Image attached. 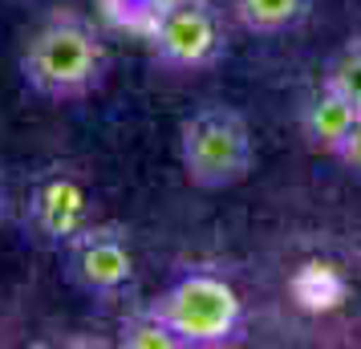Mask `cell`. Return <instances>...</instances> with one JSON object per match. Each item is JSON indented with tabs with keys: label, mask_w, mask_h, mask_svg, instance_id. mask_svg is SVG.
Masks as SVG:
<instances>
[{
	"label": "cell",
	"mask_w": 361,
	"mask_h": 349,
	"mask_svg": "<svg viewBox=\"0 0 361 349\" xmlns=\"http://www.w3.org/2000/svg\"><path fill=\"white\" fill-rule=\"evenodd\" d=\"M20 82L41 102H82L110 78V45L94 17L78 8H53L25 37L17 57Z\"/></svg>",
	"instance_id": "obj_1"
},
{
	"label": "cell",
	"mask_w": 361,
	"mask_h": 349,
	"mask_svg": "<svg viewBox=\"0 0 361 349\" xmlns=\"http://www.w3.org/2000/svg\"><path fill=\"white\" fill-rule=\"evenodd\" d=\"M329 159H337V163H341L345 171L361 175V114H357V122L349 126V134H345L341 142H337V150H333Z\"/></svg>",
	"instance_id": "obj_12"
},
{
	"label": "cell",
	"mask_w": 361,
	"mask_h": 349,
	"mask_svg": "<svg viewBox=\"0 0 361 349\" xmlns=\"http://www.w3.org/2000/svg\"><path fill=\"white\" fill-rule=\"evenodd\" d=\"M8 187H4V179H0V224H4V216H8Z\"/></svg>",
	"instance_id": "obj_13"
},
{
	"label": "cell",
	"mask_w": 361,
	"mask_h": 349,
	"mask_svg": "<svg viewBox=\"0 0 361 349\" xmlns=\"http://www.w3.org/2000/svg\"><path fill=\"white\" fill-rule=\"evenodd\" d=\"M179 163L187 183L203 187V191H228V187L244 183L256 163L247 118L219 102L199 106L179 126Z\"/></svg>",
	"instance_id": "obj_2"
},
{
	"label": "cell",
	"mask_w": 361,
	"mask_h": 349,
	"mask_svg": "<svg viewBox=\"0 0 361 349\" xmlns=\"http://www.w3.org/2000/svg\"><path fill=\"white\" fill-rule=\"evenodd\" d=\"M20 219H25L29 240H37L41 248L61 252L82 228L94 224V195L73 166H41L25 191Z\"/></svg>",
	"instance_id": "obj_6"
},
{
	"label": "cell",
	"mask_w": 361,
	"mask_h": 349,
	"mask_svg": "<svg viewBox=\"0 0 361 349\" xmlns=\"http://www.w3.org/2000/svg\"><path fill=\"white\" fill-rule=\"evenodd\" d=\"M118 345L122 349H187L183 337L166 325V317L150 300L130 309V313H122V321H118Z\"/></svg>",
	"instance_id": "obj_9"
},
{
	"label": "cell",
	"mask_w": 361,
	"mask_h": 349,
	"mask_svg": "<svg viewBox=\"0 0 361 349\" xmlns=\"http://www.w3.org/2000/svg\"><path fill=\"white\" fill-rule=\"evenodd\" d=\"M187 349H219L240 341L244 300L215 272H183L150 300Z\"/></svg>",
	"instance_id": "obj_3"
},
{
	"label": "cell",
	"mask_w": 361,
	"mask_h": 349,
	"mask_svg": "<svg viewBox=\"0 0 361 349\" xmlns=\"http://www.w3.org/2000/svg\"><path fill=\"white\" fill-rule=\"evenodd\" d=\"M147 45L150 61L166 73H203L224 61L228 25L215 0H171Z\"/></svg>",
	"instance_id": "obj_5"
},
{
	"label": "cell",
	"mask_w": 361,
	"mask_h": 349,
	"mask_svg": "<svg viewBox=\"0 0 361 349\" xmlns=\"http://www.w3.org/2000/svg\"><path fill=\"white\" fill-rule=\"evenodd\" d=\"M321 82L333 85V90L361 114V33H353L341 49L333 53V61L325 66Z\"/></svg>",
	"instance_id": "obj_11"
},
{
	"label": "cell",
	"mask_w": 361,
	"mask_h": 349,
	"mask_svg": "<svg viewBox=\"0 0 361 349\" xmlns=\"http://www.w3.org/2000/svg\"><path fill=\"white\" fill-rule=\"evenodd\" d=\"M61 272L66 281L90 300L118 305L134 293V244L122 224H90L61 248Z\"/></svg>",
	"instance_id": "obj_4"
},
{
	"label": "cell",
	"mask_w": 361,
	"mask_h": 349,
	"mask_svg": "<svg viewBox=\"0 0 361 349\" xmlns=\"http://www.w3.org/2000/svg\"><path fill=\"white\" fill-rule=\"evenodd\" d=\"M353 122H357V110L325 82H317V90H312L309 98H305V106H300V134H305V142H309L312 150H321V154H333Z\"/></svg>",
	"instance_id": "obj_7"
},
{
	"label": "cell",
	"mask_w": 361,
	"mask_h": 349,
	"mask_svg": "<svg viewBox=\"0 0 361 349\" xmlns=\"http://www.w3.org/2000/svg\"><path fill=\"white\" fill-rule=\"evenodd\" d=\"M312 0H231V17L252 37H280L293 33L309 17Z\"/></svg>",
	"instance_id": "obj_8"
},
{
	"label": "cell",
	"mask_w": 361,
	"mask_h": 349,
	"mask_svg": "<svg viewBox=\"0 0 361 349\" xmlns=\"http://www.w3.org/2000/svg\"><path fill=\"white\" fill-rule=\"evenodd\" d=\"M98 8H102V17L110 20L114 29L134 33V37L147 41V37L154 33L159 17L171 8V0H98Z\"/></svg>",
	"instance_id": "obj_10"
}]
</instances>
